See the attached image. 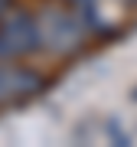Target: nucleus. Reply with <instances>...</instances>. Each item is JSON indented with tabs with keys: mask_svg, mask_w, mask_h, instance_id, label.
<instances>
[{
	"mask_svg": "<svg viewBox=\"0 0 137 147\" xmlns=\"http://www.w3.org/2000/svg\"><path fill=\"white\" fill-rule=\"evenodd\" d=\"M131 98H134V101H137V88H134V95H131Z\"/></svg>",
	"mask_w": 137,
	"mask_h": 147,
	"instance_id": "obj_5",
	"label": "nucleus"
},
{
	"mask_svg": "<svg viewBox=\"0 0 137 147\" xmlns=\"http://www.w3.org/2000/svg\"><path fill=\"white\" fill-rule=\"evenodd\" d=\"M39 26L36 16L26 10H10L0 16V62L39 53Z\"/></svg>",
	"mask_w": 137,
	"mask_h": 147,
	"instance_id": "obj_2",
	"label": "nucleus"
},
{
	"mask_svg": "<svg viewBox=\"0 0 137 147\" xmlns=\"http://www.w3.org/2000/svg\"><path fill=\"white\" fill-rule=\"evenodd\" d=\"M36 26H39V46L52 56H72L82 49L85 36V23L79 20V13H68L62 7H46L36 16Z\"/></svg>",
	"mask_w": 137,
	"mask_h": 147,
	"instance_id": "obj_1",
	"label": "nucleus"
},
{
	"mask_svg": "<svg viewBox=\"0 0 137 147\" xmlns=\"http://www.w3.org/2000/svg\"><path fill=\"white\" fill-rule=\"evenodd\" d=\"M62 3H68L72 10H82V7H91V3H98V0H62Z\"/></svg>",
	"mask_w": 137,
	"mask_h": 147,
	"instance_id": "obj_4",
	"label": "nucleus"
},
{
	"mask_svg": "<svg viewBox=\"0 0 137 147\" xmlns=\"http://www.w3.org/2000/svg\"><path fill=\"white\" fill-rule=\"evenodd\" d=\"M42 92V79L39 72H33L26 65H7L0 62V105L7 101H23L30 95Z\"/></svg>",
	"mask_w": 137,
	"mask_h": 147,
	"instance_id": "obj_3",
	"label": "nucleus"
}]
</instances>
